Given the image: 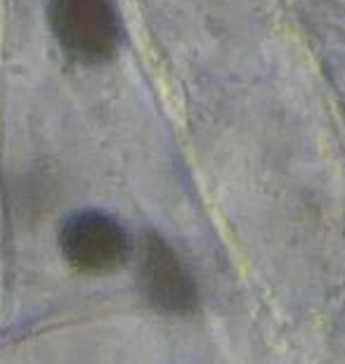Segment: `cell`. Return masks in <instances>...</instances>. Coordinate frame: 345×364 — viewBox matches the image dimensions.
<instances>
[{
  "label": "cell",
  "instance_id": "6da1fadb",
  "mask_svg": "<svg viewBox=\"0 0 345 364\" xmlns=\"http://www.w3.org/2000/svg\"><path fill=\"white\" fill-rule=\"evenodd\" d=\"M62 256L83 274H109L130 258L126 228L105 210H78L60 230Z\"/></svg>",
  "mask_w": 345,
  "mask_h": 364
},
{
  "label": "cell",
  "instance_id": "7a4b0ae2",
  "mask_svg": "<svg viewBox=\"0 0 345 364\" xmlns=\"http://www.w3.org/2000/svg\"><path fill=\"white\" fill-rule=\"evenodd\" d=\"M50 26L73 57L109 60L121 41L116 0H50Z\"/></svg>",
  "mask_w": 345,
  "mask_h": 364
},
{
  "label": "cell",
  "instance_id": "3957f363",
  "mask_svg": "<svg viewBox=\"0 0 345 364\" xmlns=\"http://www.w3.org/2000/svg\"><path fill=\"white\" fill-rule=\"evenodd\" d=\"M139 282L149 303L168 315H187L196 308V284L171 246L159 235L144 237Z\"/></svg>",
  "mask_w": 345,
  "mask_h": 364
}]
</instances>
